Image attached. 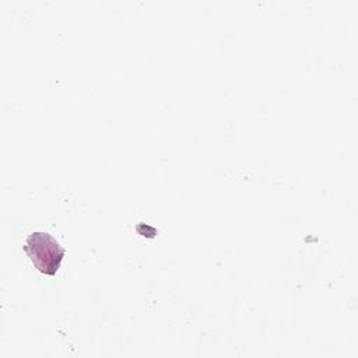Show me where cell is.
<instances>
[{
    "label": "cell",
    "instance_id": "cell-1",
    "mask_svg": "<svg viewBox=\"0 0 358 358\" xmlns=\"http://www.w3.org/2000/svg\"><path fill=\"white\" fill-rule=\"evenodd\" d=\"M24 250L34 267L46 275H55L57 273L64 256V249L46 232L29 234Z\"/></svg>",
    "mask_w": 358,
    "mask_h": 358
}]
</instances>
